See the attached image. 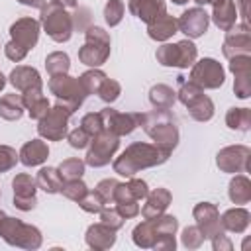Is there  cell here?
I'll return each mask as SVG.
<instances>
[{
	"instance_id": "obj_1",
	"label": "cell",
	"mask_w": 251,
	"mask_h": 251,
	"mask_svg": "<svg viewBox=\"0 0 251 251\" xmlns=\"http://www.w3.org/2000/svg\"><path fill=\"white\" fill-rule=\"evenodd\" d=\"M171 157V153L163 151L161 147H157L155 143H143V141H135L131 145H127L120 157L114 159L112 167L114 173H118L120 176H133L135 173L143 171V169H151L157 165L167 163Z\"/></svg>"
},
{
	"instance_id": "obj_2",
	"label": "cell",
	"mask_w": 251,
	"mask_h": 251,
	"mask_svg": "<svg viewBox=\"0 0 251 251\" xmlns=\"http://www.w3.org/2000/svg\"><path fill=\"white\" fill-rule=\"evenodd\" d=\"M145 133L153 139L157 147H161L167 153H173V149L178 145V127L176 120L171 114V110H153L147 114H141V124H139Z\"/></svg>"
},
{
	"instance_id": "obj_3",
	"label": "cell",
	"mask_w": 251,
	"mask_h": 251,
	"mask_svg": "<svg viewBox=\"0 0 251 251\" xmlns=\"http://www.w3.org/2000/svg\"><path fill=\"white\" fill-rule=\"evenodd\" d=\"M110 33L100 25H90L84 29V45L78 49V61L90 69H100L110 57Z\"/></svg>"
},
{
	"instance_id": "obj_4",
	"label": "cell",
	"mask_w": 251,
	"mask_h": 251,
	"mask_svg": "<svg viewBox=\"0 0 251 251\" xmlns=\"http://www.w3.org/2000/svg\"><path fill=\"white\" fill-rule=\"evenodd\" d=\"M0 237L12 245V247H20V249H39L41 247V231L31 226V224H24L18 218L12 216H4L0 222Z\"/></svg>"
},
{
	"instance_id": "obj_5",
	"label": "cell",
	"mask_w": 251,
	"mask_h": 251,
	"mask_svg": "<svg viewBox=\"0 0 251 251\" xmlns=\"http://www.w3.org/2000/svg\"><path fill=\"white\" fill-rule=\"evenodd\" d=\"M39 24L43 25L45 33L55 41V43H67L75 31L73 27V18L67 12V8L59 6L57 2H47L41 8L39 14Z\"/></svg>"
},
{
	"instance_id": "obj_6",
	"label": "cell",
	"mask_w": 251,
	"mask_h": 251,
	"mask_svg": "<svg viewBox=\"0 0 251 251\" xmlns=\"http://www.w3.org/2000/svg\"><path fill=\"white\" fill-rule=\"evenodd\" d=\"M47 86H49L51 94L57 98V102L63 104L65 108H69L73 114H75V110H78L82 106L84 98L88 96L84 86H82V82H80V78H75L69 73L49 76Z\"/></svg>"
},
{
	"instance_id": "obj_7",
	"label": "cell",
	"mask_w": 251,
	"mask_h": 251,
	"mask_svg": "<svg viewBox=\"0 0 251 251\" xmlns=\"http://www.w3.org/2000/svg\"><path fill=\"white\" fill-rule=\"evenodd\" d=\"M196 57H198V49L192 43V39H182L176 43H163L155 51V59L163 67L188 69L194 65Z\"/></svg>"
},
{
	"instance_id": "obj_8",
	"label": "cell",
	"mask_w": 251,
	"mask_h": 251,
	"mask_svg": "<svg viewBox=\"0 0 251 251\" xmlns=\"http://www.w3.org/2000/svg\"><path fill=\"white\" fill-rule=\"evenodd\" d=\"M73 112L69 108H65L63 104H55L47 110V114L37 120V133L39 137L47 139V141H61L63 137H67L69 133V120H71Z\"/></svg>"
},
{
	"instance_id": "obj_9",
	"label": "cell",
	"mask_w": 251,
	"mask_h": 251,
	"mask_svg": "<svg viewBox=\"0 0 251 251\" xmlns=\"http://www.w3.org/2000/svg\"><path fill=\"white\" fill-rule=\"evenodd\" d=\"M118 147H120V137L114 135V133H110V131H106V129H102L100 133H96V135L90 137V143L86 147L84 163L90 165V167H94V169L106 167L114 159Z\"/></svg>"
},
{
	"instance_id": "obj_10",
	"label": "cell",
	"mask_w": 251,
	"mask_h": 251,
	"mask_svg": "<svg viewBox=\"0 0 251 251\" xmlns=\"http://www.w3.org/2000/svg\"><path fill=\"white\" fill-rule=\"evenodd\" d=\"M190 80L204 90H216L224 84L226 71L216 59L204 57L200 61H194V65L190 67Z\"/></svg>"
},
{
	"instance_id": "obj_11",
	"label": "cell",
	"mask_w": 251,
	"mask_h": 251,
	"mask_svg": "<svg viewBox=\"0 0 251 251\" xmlns=\"http://www.w3.org/2000/svg\"><path fill=\"white\" fill-rule=\"evenodd\" d=\"M216 165L222 173L237 175L251 171V149L247 145H226L216 155Z\"/></svg>"
},
{
	"instance_id": "obj_12",
	"label": "cell",
	"mask_w": 251,
	"mask_h": 251,
	"mask_svg": "<svg viewBox=\"0 0 251 251\" xmlns=\"http://www.w3.org/2000/svg\"><path fill=\"white\" fill-rule=\"evenodd\" d=\"M100 116L104 129L118 137L129 135L141 124V112H118L114 108H104L100 110Z\"/></svg>"
},
{
	"instance_id": "obj_13",
	"label": "cell",
	"mask_w": 251,
	"mask_h": 251,
	"mask_svg": "<svg viewBox=\"0 0 251 251\" xmlns=\"http://www.w3.org/2000/svg\"><path fill=\"white\" fill-rule=\"evenodd\" d=\"M12 190H14V206L22 212H29L37 204V182L31 175L20 173L12 178Z\"/></svg>"
},
{
	"instance_id": "obj_14",
	"label": "cell",
	"mask_w": 251,
	"mask_h": 251,
	"mask_svg": "<svg viewBox=\"0 0 251 251\" xmlns=\"http://www.w3.org/2000/svg\"><path fill=\"white\" fill-rule=\"evenodd\" d=\"M176 25H178V31L186 35V39H198L208 31L210 16L202 6H194L180 14V18L176 20Z\"/></svg>"
},
{
	"instance_id": "obj_15",
	"label": "cell",
	"mask_w": 251,
	"mask_h": 251,
	"mask_svg": "<svg viewBox=\"0 0 251 251\" xmlns=\"http://www.w3.org/2000/svg\"><path fill=\"white\" fill-rule=\"evenodd\" d=\"M192 216L196 220V226L204 239H212L214 235L222 233L224 227L220 224V210L212 202H198L192 210Z\"/></svg>"
},
{
	"instance_id": "obj_16",
	"label": "cell",
	"mask_w": 251,
	"mask_h": 251,
	"mask_svg": "<svg viewBox=\"0 0 251 251\" xmlns=\"http://www.w3.org/2000/svg\"><path fill=\"white\" fill-rule=\"evenodd\" d=\"M222 53L226 59H231L235 55H251V33L249 25L235 24L231 29L226 31V39L222 45Z\"/></svg>"
},
{
	"instance_id": "obj_17",
	"label": "cell",
	"mask_w": 251,
	"mask_h": 251,
	"mask_svg": "<svg viewBox=\"0 0 251 251\" xmlns=\"http://www.w3.org/2000/svg\"><path fill=\"white\" fill-rule=\"evenodd\" d=\"M229 61V71L233 73V92L237 98L245 100L251 96V55H235Z\"/></svg>"
},
{
	"instance_id": "obj_18",
	"label": "cell",
	"mask_w": 251,
	"mask_h": 251,
	"mask_svg": "<svg viewBox=\"0 0 251 251\" xmlns=\"http://www.w3.org/2000/svg\"><path fill=\"white\" fill-rule=\"evenodd\" d=\"M153 226H155V243L153 249L159 251H175L176 247V229H178V220L171 214H161L157 218H153Z\"/></svg>"
},
{
	"instance_id": "obj_19",
	"label": "cell",
	"mask_w": 251,
	"mask_h": 251,
	"mask_svg": "<svg viewBox=\"0 0 251 251\" xmlns=\"http://www.w3.org/2000/svg\"><path fill=\"white\" fill-rule=\"evenodd\" d=\"M39 31H41V24L33 18H20L10 25V37L12 41H16L18 45H22L24 49H33L39 41Z\"/></svg>"
},
{
	"instance_id": "obj_20",
	"label": "cell",
	"mask_w": 251,
	"mask_h": 251,
	"mask_svg": "<svg viewBox=\"0 0 251 251\" xmlns=\"http://www.w3.org/2000/svg\"><path fill=\"white\" fill-rule=\"evenodd\" d=\"M171 200H173L171 190L159 186V188L147 192V196H145V204H143V208H139V214L143 216V220H153V218L165 214V210L169 208Z\"/></svg>"
},
{
	"instance_id": "obj_21",
	"label": "cell",
	"mask_w": 251,
	"mask_h": 251,
	"mask_svg": "<svg viewBox=\"0 0 251 251\" xmlns=\"http://www.w3.org/2000/svg\"><path fill=\"white\" fill-rule=\"evenodd\" d=\"M8 80L18 92H25L31 88H43V80H41L39 71L33 67H27V65H20V67L12 69Z\"/></svg>"
},
{
	"instance_id": "obj_22",
	"label": "cell",
	"mask_w": 251,
	"mask_h": 251,
	"mask_svg": "<svg viewBox=\"0 0 251 251\" xmlns=\"http://www.w3.org/2000/svg\"><path fill=\"white\" fill-rule=\"evenodd\" d=\"M86 245L94 251H104V249H110L114 243H116V229L98 222V224H92L88 226L86 229Z\"/></svg>"
},
{
	"instance_id": "obj_23",
	"label": "cell",
	"mask_w": 251,
	"mask_h": 251,
	"mask_svg": "<svg viewBox=\"0 0 251 251\" xmlns=\"http://www.w3.org/2000/svg\"><path fill=\"white\" fill-rule=\"evenodd\" d=\"M18 155H20V163L24 167H39L49 157V145L43 141V137L41 139L37 137V139H31V141L24 143Z\"/></svg>"
},
{
	"instance_id": "obj_24",
	"label": "cell",
	"mask_w": 251,
	"mask_h": 251,
	"mask_svg": "<svg viewBox=\"0 0 251 251\" xmlns=\"http://www.w3.org/2000/svg\"><path fill=\"white\" fill-rule=\"evenodd\" d=\"M127 10L141 22L149 24V22L157 20L159 16L167 14V4H165V0H129Z\"/></svg>"
},
{
	"instance_id": "obj_25",
	"label": "cell",
	"mask_w": 251,
	"mask_h": 251,
	"mask_svg": "<svg viewBox=\"0 0 251 251\" xmlns=\"http://www.w3.org/2000/svg\"><path fill=\"white\" fill-rule=\"evenodd\" d=\"M220 224L224 227V231H229V233H245L249 224H251V214L243 208V206H235V208H229L226 210L222 216H220Z\"/></svg>"
},
{
	"instance_id": "obj_26",
	"label": "cell",
	"mask_w": 251,
	"mask_h": 251,
	"mask_svg": "<svg viewBox=\"0 0 251 251\" xmlns=\"http://www.w3.org/2000/svg\"><path fill=\"white\" fill-rule=\"evenodd\" d=\"M20 94H22L24 108L29 114L31 120H41L47 114V110L51 108L47 96L43 94V88H31V90H25V92H20Z\"/></svg>"
},
{
	"instance_id": "obj_27",
	"label": "cell",
	"mask_w": 251,
	"mask_h": 251,
	"mask_svg": "<svg viewBox=\"0 0 251 251\" xmlns=\"http://www.w3.org/2000/svg\"><path fill=\"white\" fill-rule=\"evenodd\" d=\"M212 22L216 24L218 29L227 31L237 24V10H235V0H220L212 6Z\"/></svg>"
},
{
	"instance_id": "obj_28",
	"label": "cell",
	"mask_w": 251,
	"mask_h": 251,
	"mask_svg": "<svg viewBox=\"0 0 251 251\" xmlns=\"http://www.w3.org/2000/svg\"><path fill=\"white\" fill-rule=\"evenodd\" d=\"M176 31H178L176 18L171 16V14H163V16H159L157 20H153V22L147 24V35H149L153 41H167V39H171Z\"/></svg>"
},
{
	"instance_id": "obj_29",
	"label": "cell",
	"mask_w": 251,
	"mask_h": 251,
	"mask_svg": "<svg viewBox=\"0 0 251 251\" xmlns=\"http://www.w3.org/2000/svg\"><path fill=\"white\" fill-rule=\"evenodd\" d=\"M227 196L233 204H247L251 200V180L241 173L233 175V178L227 184Z\"/></svg>"
},
{
	"instance_id": "obj_30",
	"label": "cell",
	"mask_w": 251,
	"mask_h": 251,
	"mask_svg": "<svg viewBox=\"0 0 251 251\" xmlns=\"http://www.w3.org/2000/svg\"><path fill=\"white\" fill-rule=\"evenodd\" d=\"M25 108L22 102V94H4L0 96V118L6 122H18L24 116Z\"/></svg>"
},
{
	"instance_id": "obj_31",
	"label": "cell",
	"mask_w": 251,
	"mask_h": 251,
	"mask_svg": "<svg viewBox=\"0 0 251 251\" xmlns=\"http://www.w3.org/2000/svg\"><path fill=\"white\" fill-rule=\"evenodd\" d=\"M149 102L157 110H171L176 102V92L169 84H153L149 88Z\"/></svg>"
},
{
	"instance_id": "obj_32",
	"label": "cell",
	"mask_w": 251,
	"mask_h": 251,
	"mask_svg": "<svg viewBox=\"0 0 251 251\" xmlns=\"http://www.w3.org/2000/svg\"><path fill=\"white\" fill-rule=\"evenodd\" d=\"M35 182H37V188H41L47 194H57L61 192V186H63V178L55 167H41L35 175Z\"/></svg>"
},
{
	"instance_id": "obj_33",
	"label": "cell",
	"mask_w": 251,
	"mask_h": 251,
	"mask_svg": "<svg viewBox=\"0 0 251 251\" xmlns=\"http://www.w3.org/2000/svg\"><path fill=\"white\" fill-rule=\"evenodd\" d=\"M155 226H153V220H143L141 224H137L131 231V239L137 247L141 249H153V243H155Z\"/></svg>"
},
{
	"instance_id": "obj_34",
	"label": "cell",
	"mask_w": 251,
	"mask_h": 251,
	"mask_svg": "<svg viewBox=\"0 0 251 251\" xmlns=\"http://www.w3.org/2000/svg\"><path fill=\"white\" fill-rule=\"evenodd\" d=\"M226 126L233 131H249L251 127V110L249 108H229L226 114Z\"/></svg>"
},
{
	"instance_id": "obj_35",
	"label": "cell",
	"mask_w": 251,
	"mask_h": 251,
	"mask_svg": "<svg viewBox=\"0 0 251 251\" xmlns=\"http://www.w3.org/2000/svg\"><path fill=\"white\" fill-rule=\"evenodd\" d=\"M176 82H178V92H176V98L188 108L190 104H194L198 98L204 96V88H200L198 84H194L190 78L186 80L184 76H176Z\"/></svg>"
},
{
	"instance_id": "obj_36",
	"label": "cell",
	"mask_w": 251,
	"mask_h": 251,
	"mask_svg": "<svg viewBox=\"0 0 251 251\" xmlns=\"http://www.w3.org/2000/svg\"><path fill=\"white\" fill-rule=\"evenodd\" d=\"M84 169H86V163H84L82 159H78V157H69V159H65V161L57 167V171H59L63 182H65V180L82 178Z\"/></svg>"
},
{
	"instance_id": "obj_37",
	"label": "cell",
	"mask_w": 251,
	"mask_h": 251,
	"mask_svg": "<svg viewBox=\"0 0 251 251\" xmlns=\"http://www.w3.org/2000/svg\"><path fill=\"white\" fill-rule=\"evenodd\" d=\"M45 69H47L49 76H53V75H65L71 69V59L63 51H53V53H49L45 57Z\"/></svg>"
},
{
	"instance_id": "obj_38",
	"label": "cell",
	"mask_w": 251,
	"mask_h": 251,
	"mask_svg": "<svg viewBox=\"0 0 251 251\" xmlns=\"http://www.w3.org/2000/svg\"><path fill=\"white\" fill-rule=\"evenodd\" d=\"M188 114L196 122H210L214 118V102L204 94L202 98H198L194 104L188 106Z\"/></svg>"
},
{
	"instance_id": "obj_39",
	"label": "cell",
	"mask_w": 251,
	"mask_h": 251,
	"mask_svg": "<svg viewBox=\"0 0 251 251\" xmlns=\"http://www.w3.org/2000/svg\"><path fill=\"white\" fill-rule=\"evenodd\" d=\"M78 78H80V82H82L86 94H98V90H100V86L104 84V80L108 78V75H106L104 71H100V69H88V71L82 73Z\"/></svg>"
},
{
	"instance_id": "obj_40",
	"label": "cell",
	"mask_w": 251,
	"mask_h": 251,
	"mask_svg": "<svg viewBox=\"0 0 251 251\" xmlns=\"http://www.w3.org/2000/svg\"><path fill=\"white\" fill-rule=\"evenodd\" d=\"M86 192H88V186L82 182V178L65 180L63 186H61V194H63L67 200H73V202H78Z\"/></svg>"
},
{
	"instance_id": "obj_41",
	"label": "cell",
	"mask_w": 251,
	"mask_h": 251,
	"mask_svg": "<svg viewBox=\"0 0 251 251\" xmlns=\"http://www.w3.org/2000/svg\"><path fill=\"white\" fill-rule=\"evenodd\" d=\"M124 12H126V6L122 0H108L106 6H104V20L110 27H116L122 18H124Z\"/></svg>"
},
{
	"instance_id": "obj_42",
	"label": "cell",
	"mask_w": 251,
	"mask_h": 251,
	"mask_svg": "<svg viewBox=\"0 0 251 251\" xmlns=\"http://www.w3.org/2000/svg\"><path fill=\"white\" fill-rule=\"evenodd\" d=\"M120 94H122V86H120V82L108 76V78L104 80V84L100 86V90H98V94H96V96H98L100 100H104V102L112 104V102H116V100L120 98Z\"/></svg>"
},
{
	"instance_id": "obj_43",
	"label": "cell",
	"mask_w": 251,
	"mask_h": 251,
	"mask_svg": "<svg viewBox=\"0 0 251 251\" xmlns=\"http://www.w3.org/2000/svg\"><path fill=\"white\" fill-rule=\"evenodd\" d=\"M76 204L80 206V210H84V212H88V214H98V212L106 206L104 200L100 198V194H98L96 190H88Z\"/></svg>"
},
{
	"instance_id": "obj_44",
	"label": "cell",
	"mask_w": 251,
	"mask_h": 251,
	"mask_svg": "<svg viewBox=\"0 0 251 251\" xmlns=\"http://www.w3.org/2000/svg\"><path fill=\"white\" fill-rule=\"evenodd\" d=\"M180 243L186 249H198L204 243V235L200 233L198 226H186L182 229V233H180Z\"/></svg>"
},
{
	"instance_id": "obj_45",
	"label": "cell",
	"mask_w": 251,
	"mask_h": 251,
	"mask_svg": "<svg viewBox=\"0 0 251 251\" xmlns=\"http://www.w3.org/2000/svg\"><path fill=\"white\" fill-rule=\"evenodd\" d=\"M80 127H82L90 137L96 135V133H100V131L104 129L100 112H88V114H84L82 120H80Z\"/></svg>"
},
{
	"instance_id": "obj_46",
	"label": "cell",
	"mask_w": 251,
	"mask_h": 251,
	"mask_svg": "<svg viewBox=\"0 0 251 251\" xmlns=\"http://www.w3.org/2000/svg\"><path fill=\"white\" fill-rule=\"evenodd\" d=\"M98 216H100V222L102 224H106V226H110V227H114L116 231L124 226V218L120 216V212L116 210V206L112 204V206H104L100 212H98Z\"/></svg>"
},
{
	"instance_id": "obj_47",
	"label": "cell",
	"mask_w": 251,
	"mask_h": 251,
	"mask_svg": "<svg viewBox=\"0 0 251 251\" xmlns=\"http://www.w3.org/2000/svg\"><path fill=\"white\" fill-rule=\"evenodd\" d=\"M116 186H118V180L116 178H102L98 184H96V192L100 194V198L104 200L106 206H112L114 204V192H116Z\"/></svg>"
},
{
	"instance_id": "obj_48",
	"label": "cell",
	"mask_w": 251,
	"mask_h": 251,
	"mask_svg": "<svg viewBox=\"0 0 251 251\" xmlns=\"http://www.w3.org/2000/svg\"><path fill=\"white\" fill-rule=\"evenodd\" d=\"M18 161H20V155L16 153L14 147H10V145H0V173H6V171H10V169H14Z\"/></svg>"
},
{
	"instance_id": "obj_49",
	"label": "cell",
	"mask_w": 251,
	"mask_h": 251,
	"mask_svg": "<svg viewBox=\"0 0 251 251\" xmlns=\"http://www.w3.org/2000/svg\"><path fill=\"white\" fill-rule=\"evenodd\" d=\"M67 141H69V145L73 149H86L88 143H90V135L78 126V127H75L73 131L67 133Z\"/></svg>"
},
{
	"instance_id": "obj_50",
	"label": "cell",
	"mask_w": 251,
	"mask_h": 251,
	"mask_svg": "<svg viewBox=\"0 0 251 251\" xmlns=\"http://www.w3.org/2000/svg\"><path fill=\"white\" fill-rule=\"evenodd\" d=\"M126 186H127V192L131 194V198H135L137 202H139V200H145V196H147V192H149V186H147V182H145L143 178L129 176V180L126 182Z\"/></svg>"
},
{
	"instance_id": "obj_51",
	"label": "cell",
	"mask_w": 251,
	"mask_h": 251,
	"mask_svg": "<svg viewBox=\"0 0 251 251\" xmlns=\"http://www.w3.org/2000/svg\"><path fill=\"white\" fill-rule=\"evenodd\" d=\"M71 18H73V27L78 29V31H84L86 27L92 25V24H90V10H88V8L76 6V8H75V14H71Z\"/></svg>"
},
{
	"instance_id": "obj_52",
	"label": "cell",
	"mask_w": 251,
	"mask_h": 251,
	"mask_svg": "<svg viewBox=\"0 0 251 251\" xmlns=\"http://www.w3.org/2000/svg\"><path fill=\"white\" fill-rule=\"evenodd\" d=\"M114 206H116V210L120 212V216H122L124 220H131V218L139 216V204H137V200H126V202H116Z\"/></svg>"
},
{
	"instance_id": "obj_53",
	"label": "cell",
	"mask_w": 251,
	"mask_h": 251,
	"mask_svg": "<svg viewBox=\"0 0 251 251\" xmlns=\"http://www.w3.org/2000/svg\"><path fill=\"white\" fill-rule=\"evenodd\" d=\"M4 53H6V57H8L10 61L20 63V61H24V59H25L27 49H24L22 45H18L16 41H12V39H10V41L4 45Z\"/></svg>"
},
{
	"instance_id": "obj_54",
	"label": "cell",
	"mask_w": 251,
	"mask_h": 251,
	"mask_svg": "<svg viewBox=\"0 0 251 251\" xmlns=\"http://www.w3.org/2000/svg\"><path fill=\"white\" fill-rule=\"evenodd\" d=\"M210 241H212V247H214V251H231V249H233V243L227 239L226 231H222V233L214 235Z\"/></svg>"
},
{
	"instance_id": "obj_55",
	"label": "cell",
	"mask_w": 251,
	"mask_h": 251,
	"mask_svg": "<svg viewBox=\"0 0 251 251\" xmlns=\"http://www.w3.org/2000/svg\"><path fill=\"white\" fill-rule=\"evenodd\" d=\"M249 2L251 0H235L237 16H241V24L249 25Z\"/></svg>"
},
{
	"instance_id": "obj_56",
	"label": "cell",
	"mask_w": 251,
	"mask_h": 251,
	"mask_svg": "<svg viewBox=\"0 0 251 251\" xmlns=\"http://www.w3.org/2000/svg\"><path fill=\"white\" fill-rule=\"evenodd\" d=\"M18 2L24 6H29V8H39V10L47 4V0H18Z\"/></svg>"
},
{
	"instance_id": "obj_57",
	"label": "cell",
	"mask_w": 251,
	"mask_h": 251,
	"mask_svg": "<svg viewBox=\"0 0 251 251\" xmlns=\"http://www.w3.org/2000/svg\"><path fill=\"white\" fill-rule=\"evenodd\" d=\"M53 2H57L59 6H63V8H67V10H69V8L75 10V8L78 6V0H53Z\"/></svg>"
},
{
	"instance_id": "obj_58",
	"label": "cell",
	"mask_w": 251,
	"mask_h": 251,
	"mask_svg": "<svg viewBox=\"0 0 251 251\" xmlns=\"http://www.w3.org/2000/svg\"><path fill=\"white\" fill-rule=\"evenodd\" d=\"M198 6H206V4H210V6H214L216 2H220V0H194Z\"/></svg>"
},
{
	"instance_id": "obj_59",
	"label": "cell",
	"mask_w": 251,
	"mask_h": 251,
	"mask_svg": "<svg viewBox=\"0 0 251 251\" xmlns=\"http://www.w3.org/2000/svg\"><path fill=\"white\" fill-rule=\"evenodd\" d=\"M4 86H6V76H4V75H2V71H0V90H2Z\"/></svg>"
},
{
	"instance_id": "obj_60",
	"label": "cell",
	"mask_w": 251,
	"mask_h": 251,
	"mask_svg": "<svg viewBox=\"0 0 251 251\" xmlns=\"http://www.w3.org/2000/svg\"><path fill=\"white\" fill-rule=\"evenodd\" d=\"M188 0H173V4H178V6H182V4H186Z\"/></svg>"
},
{
	"instance_id": "obj_61",
	"label": "cell",
	"mask_w": 251,
	"mask_h": 251,
	"mask_svg": "<svg viewBox=\"0 0 251 251\" xmlns=\"http://www.w3.org/2000/svg\"><path fill=\"white\" fill-rule=\"evenodd\" d=\"M6 214H4V210H0V222H2V218H4Z\"/></svg>"
},
{
	"instance_id": "obj_62",
	"label": "cell",
	"mask_w": 251,
	"mask_h": 251,
	"mask_svg": "<svg viewBox=\"0 0 251 251\" xmlns=\"http://www.w3.org/2000/svg\"><path fill=\"white\" fill-rule=\"evenodd\" d=\"M0 194H2V192H0Z\"/></svg>"
}]
</instances>
